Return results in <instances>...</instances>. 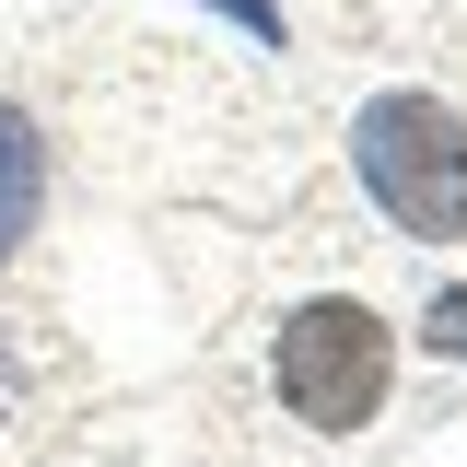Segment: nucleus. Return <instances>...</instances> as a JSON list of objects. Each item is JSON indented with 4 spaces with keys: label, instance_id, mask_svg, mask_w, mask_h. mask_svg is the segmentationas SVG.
Returning <instances> with one entry per match:
<instances>
[{
    "label": "nucleus",
    "instance_id": "obj_4",
    "mask_svg": "<svg viewBox=\"0 0 467 467\" xmlns=\"http://www.w3.org/2000/svg\"><path fill=\"white\" fill-rule=\"evenodd\" d=\"M420 350L467 362V292H432V304H420Z\"/></svg>",
    "mask_w": 467,
    "mask_h": 467
},
{
    "label": "nucleus",
    "instance_id": "obj_2",
    "mask_svg": "<svg viewBox=\"0 0 467 467\" xmlns=\"http://www.w3.org/2000/svg\"><path fill=\"white\" fill-rule=\"evenodd\" d=\"M269 386H281V409L304 432H374V409L398 386V327L374 304H350V292L292 304L281 339H269Z\"/></svg>",
    "mask_w": 467,
    "mask_h": 467
},
{
    "label": "nucleus",
    "instance_id": "obj_5",
    "mask_svg": "<svg viewBox=\"0 0 467 467\" xmlns=\"http://www.w3.org/2000/svg\"><path fill=\"white\" fill-rule=\"evenodd\" d=\"M234 24H257V36H281V12H269V0H223Z\"/></svg>",
    "mask_w": 467,
    "mask_h": 467
},
{
    "label": "nucleus",
    "instance_id": "obj_1",
    "mask_svg": "<svg viewBox=\"0 0 467 467\" xmlns=\"http://www.w3.org/2000/svg\"><path fill=\"white\" fill-rule=\"evenodd\" d=\"M350 164L398 234H420V245L467 234V117L444 94H374L350 117Z\"/></svg>",
    "mask_w": 467,
    "mask_h": 467
},
{
    "label": "nucleus",
    "instance_id": "obj_3",
    "mask_svg": "<svg viewBox=\"0 0 467 467\" xmlns=\"http://www.w3.org/2000/svg\"><path fill=\"white\" fill-rule=\"evenodd\" d=\"M36 211H47V140H36V117H24V106H0V269L24 257Z\"/></svg>",
    "mask_w": 467,
    "mask_h": 467
}]
</instances>
